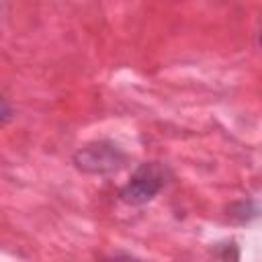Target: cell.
Returning <instances> with one entry per match:
<instances>
[{"mask_svg":"<svg viewBox=\"0 0 262 262\" xmlns=\"http://www.w3.org/2000/svg\"><path fill=\"white\" fill-rule=\"evenodd\" d=\"M127 162V154L113 141H94L74 154V164L86 174L106 176L119 172Z\"/></svg>","mask_w":262,"mask_h":262,"instance_id":"cell-1","label":"cell"},{"mask_svg":"<svg viewBox=\"0 0 262 262\" xmlns=\"http://www.w3.org/2000/svg\"><path fill=\"white\" fill-rule=\"evenodd\" d=\"M166 184V168L156 162L141 164L129 178V182L121 188V201L127 205H145L164 188Z\"/></svg>","mask_w":262,"mask_h":262,"instance_id":"cell-2","label":"cell"}]
</instances>
